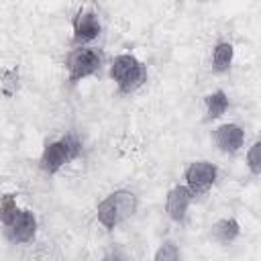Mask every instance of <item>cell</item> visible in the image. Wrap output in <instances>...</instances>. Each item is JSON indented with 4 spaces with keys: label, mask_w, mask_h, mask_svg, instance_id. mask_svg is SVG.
Instances as JSON below:
<instances>
[{
    "label": "cell",
    "mask_w": 261,
    "mask_h": 261,
    "mask_svg": "<svg viewBox=\"0 0 261 261\" xmlns=\"http://www.w3.org/2000/svg\"><path fill=\"white\" fill-rule=\"evenodd\" d=\"M204 108H206V120H216L228 110V94L224 90H212L204 96Z\"/></svg>",
    "instance_id": "obj_12"
},
{
    "label": "cell",
    "mask_w": 261,
    "mask_h": 261,
    "mask_svg": "<svg viewBox=\"0 0 261 261\" xmlns=\"http://www.w3.org/2000/svg\"><path fill=\"white\" fill-rule=\"evenodd\" d=\"M212 141L222 153H237L245 145V128L237 122H222L212 130Z\"/></svg>",
    "instance_id": "obj_8"
},
{
    "label": "cell",
    "mask_w": 261,
    "mask_h": 261,
    "mask_svg": "<svg viewBox=\"0 0 261 261\" xmlns=\"http://www.w3.org/2000/svg\"><path fill=\"white\" fill-rule=\"evenodd\" d=\"M139 208V198L130 190H114L106 198H102L96 206V220L106 230H114L122 222H126Z\"/></svg>",
    "instance_id": "obj_1"
},
{
    "label": "cell",
    "mask_w": 261,
    "mask_h": 261,
    "mask_svg": "<svg viewBox=\"0 0 261 261\" xmlns=\"http://www.w3.org/2000/svg\"><path fill=\"white\" fill-rule=\"evenodd\" d=\"M18 204H16V198L12 196V194H6L4 198H2V202H0V218H2V224L6 226V224H10L12 222V218L18 214Z\"/></svg>",
    "instance_id": "obj_14"
},
{
    "label": "cell",
    "mask_w": 261,
    "mask_h": 261,
    "mask_svg": "<svg viewBox=\"0 0 261 261\" xmlns=\"http://www.w3.org/2000/svg\"><path fill=\"white\" fill-rule=\"evenodd\" d=\"M102 33V22L92 8H80L71 18V39L75 45H88Z\"/></svg>",
    "instance_id": "obj_6"
},
{
    "label": "cell",
    "mask_w": 261,
    "mask_h": 261,
    "mask_svg": "<svg viewBox=\"0 0 261 261\" xmlns=\"http://www.w3.org/2000/svg\"><path fill=\"white\" fill-rule=\"evenodd\" d=\"M181 257V251L177 249V245H173L171 241H165L159 245V249L155 251L153 259L155 261H177Z\"/></svg>",
    "instance_id": "obj_15"
},
{
    "label": "cell",
    "mask_w": 261,
    "mask_h": 261,
    "mask_svg": "<svg viewBox=\"0 0 261 261\" xmlns=\"http://www.w3.org/2000/svg\"><path fill=\"white\" fill-rule=\"evenodd\" d=\"M239 237H241V222L234 216L220 218L210 226V239L218 245H230Z\"/></svg>",
    "instance_id": "obj_10"
},
{
    "label": "cell",
    "mask_w": 261,
    "mask_h": 261,
    "mask_svg": "<svg viewBox=\"0 0 261 261\" xmlns=\"http://www.w3.org/2000/svg\"><path fill=\"white\" fill-rule=\"evenodd\" d=\"M4 228H6V234L12 243H16V245L31 243L37 234V216L31 210L20 208L18 214L12 218V222L6 224Z\"/></svg>",
    "instance_id": "obj_9"
},
{
    "label": "cell",
    "mask_w": 261,
    "mask_h": 261,
    "mask_svg": "<svg viewBox=\"0 0 261 261\" xmlns=\"http://www.w3.org/2000/svg\"><path fill=\"white\" fill-rule=\"evenodd\" d=\"M82 155V141L75 133H67L55 141H49L39 157V167L47 175L59 173L67 163L75 161Z\"/></svg>",
    "instance_id": "obj_2"
},
{
    "label": "cell",
    "mask_w": 261,
    "mask_h": 261,
    "mask_svg": "<svg viewBox=\"0 0 261 261\" xmlns=\"http://www.w3.org/2000/svg\"><path fill=\"white\" fill-rule=\"evenodd\" d=\"M18 86H20V73H18V65L16 67H10L4 71V80H2V94L6 98L14 96L18 92Z\"/></svg>",
    "instance_id": "obj_13"
},
{
    "label": "cell",
    "mask_w": 261,
    "mask_h": 261,
    "mask_svg": "<svg viewBox=\"0 0 261 261\" xmlns=\"http://www.w3.org/2000/svg\"><path fill=\"white\" fill-rule=\"evenodd\" d=\"M110 80L116 84L120 94H133L147 82V65L133 53H118L108 69Z\"/></svg>",
    "instance_id": "obj_3"
},
{
    "label": "cell",
    "mask_w": 261,
    "mask_h": 261,
    "mask_svg": "<svg viewBox=\"0 0 261 261\" xmlns=\"http://www.w3.org/2000/svg\"><path fill=\"white\" fill-rule=\"evenodd\" d=\"M247 167L253 175H261V141L253 143L247 151Z\"/></svg>",
    "instance_id": "obj_16"
},
{
    "label": "cell",
    "mask_w": 261,
    "mask_h": 261,
    "mask_svg": "<svg viewBox=\"0 0 261 261\" xmlns=\"http://www.w3.org/2000/svg\"><path fill=\"white\" fill-rule=\"evenodd\" d=\"M194 198H196V194L186 184L173 186L165 196V212H167L169 220L181 224L186 220V216H188V210H190Z\"/></svg>",
    "instance_id": "obj_7"
},
{
    "label": "cell",
    "mask_w": 261,
    "mask_h": 261,
    "mask_svg": "<svg viewBox=\"0 0 261 261\" xmlns=\"http://www.w3.org/2000/svg\"><path fill=\"white\" fill-rule=\"evenodd\" d=\"M234 61V47L228 41H218L212 47V69L216 73H224L230 69Z\"/></svg>",
    "instance_id": "obj_11"
},
{
    "label": "cell",
    "mask_w": 261,
    "mask_h": 261,
    "mask_svg": "<svg viewBox=\"0 0 261 261\" xmlns=\"http://www.w3.org/2000/svg\"><path fill=\"white\" fill-rule=\"evenodd\" d=\"M104 63V55L100 49L90 45H77L65 57V71L69 84H80L86 77H92L100 71Z\"/></svg>",
    "instance_id": "obj_4"
},
{
    "label": "cell",
    "mask_w": 261,
    "mask_h": 261,
    "mask_svg": "<svg viewBox=\"0 0 261 261\" xmlns=\"http://www.w3.org/2000/svg\"><path fill=\"white\" fill-rule=\"evenodd\" d=\"M202 2H210V0H202Z\"/></svg>",
    "instance_id": "obj_17"
},
{
    "label": "cell",
    "mask_w": 261,
    "mask_h": 261,
    "mask_svg": "<svg viewBox=\"0 0 261 261\" xmlns=\"http://www.w3.org/2000/svg\"><path fill=\"white\" fill-rule=\"evenodd\" d=\"M184 179H186V186L196 194V196H202L206 192L212 190V186L216 184L218 179V167L206 159H198V161H192L186 171H184Z\"/></svg>",
    "instance_id": "obj_5"
}]
</instances>
